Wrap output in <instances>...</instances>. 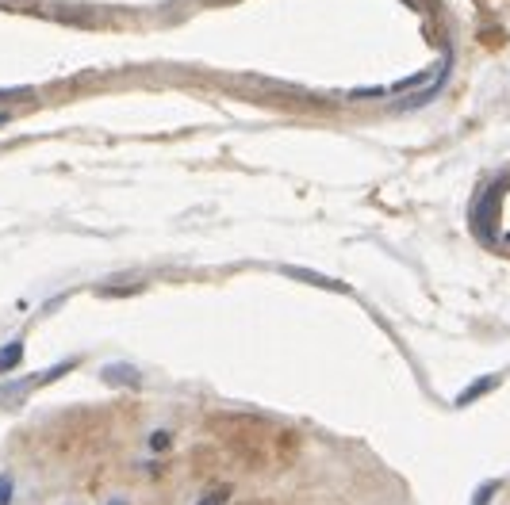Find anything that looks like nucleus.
Returning <instances> with one entry per match:
<instances>
[{"label": "nucleus", "instance_id": "1", "mask_svg": "<svg viewBox=\"0 0 510 505\" xmlns=\"http://www.w3.org/2000/svg\"><path fill=\"white\" fill-rule=\"evenodd\" d=\"M20 360H24V345L20 341H8V345L0 349V376H5V371H15Z\"/></svg>", "mask_w": 510, "mask_h": 505}, {"label": "nucleus", "instance_id": "2", "mask_svg": "<svg viewBox=\"0 0 510 505\" xmlns=\"http://www.w3.org/2000/svg\"><path fill=\"white\" fill-rule=\"evenodd\" d=\"M496 383H499L496 376H487V379H480V383H472V387H465V395H460V398H457V406H468L472 398H480V395H484V390H491V387H496Z\"/></svg>", "mask_w": 510, "mask_h": 505}, {"label": "nucleus", "instance_id": "3", "mask_svg": "<svg viewBox=\"0 0 510 505\" xmlns=\"http://www.w3.org/2000/svg\"><path fill=\"white\" fill-rule=\"evenodd\" d=\"M496 491H499V482H484V486H480V494H476V501H472V505H487V501H491V494H496Z\"/></svg>", "mask_w": 510, "mask_h": 505}, {"label": "nucleus", "instance_id": "4", "mask_svg": "<svg viewBox=\"0 0 510 505\" xmlns=\"http://www.w3.org/2000/svg\"><path fill=\"white\" fill-rule=\"evenodd\" d=\"M8 501H12V479L0 475V505H8Z\"/></svg>", "mask_w": 510, "mask_h": 505}, {"label": "nucleus", "instance_id": "5", "mask_svg": "<svg viewBox=\"0 0 510 505\" xmlns=\"http://www.w3.org/2000/svg\"><path fill=\"white\" fill-rule=\"evenodd\" d=\"M222 501V494H212V498H207V501H200V505H219Z\"/></svg>", "mask_w": 510, "mask_h": 505}, {"label": "nucleus", "instance_id": "6", "mask_svg": "<svg viewBox=\"0 0 510 505\" xmlns=\"http://www.w3.org/2000/svg\"><path fill=\"white\" fill-rule=\"evenodd\" d=\"M5 123H12V116H8V111H0V126H5Z\"/></svg>", "mask_w": 510, "mask_h": 505}]
</instances>
